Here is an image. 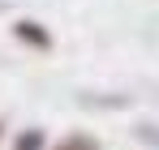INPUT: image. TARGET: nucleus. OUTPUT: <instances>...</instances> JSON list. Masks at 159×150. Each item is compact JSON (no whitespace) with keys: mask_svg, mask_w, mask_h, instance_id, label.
Segmentation results:
<instances>
[{"mask_svg":"<svg viewBox=\"0 0 159 150\" xmlns=\"http://www.w3.org/2000/svg\"><path fill=\"white\" fill-rule=\"evenodd\" d=\"M56 150H99V146H95V137H86V133H73V137H65Z\"/></svg>","mask_w":159,"mask_h":150,"instance_id":"obj_2","label":"nucleus"},{"mask_svg":"<svg viewBox=\"0 0 159 150\" xmlns=\"http://www.w3.org/2000/svg\"><path fill=\"white\" fill-rule=\"evenodd\" d=\"M39 146H43V133H39V129H30V133L17 137V146H13V150H39Z\"/></svg>","mask_w":159,"mask_h":150,"instance_id":"obj_3","label":"nucleus"},{"mask_svg":"<svg viewBox=\"0 0 159 150\" xmlns=\"http://www.w3.org/2000/svg\"><path fill=\"white\" fill-rule=\"evenodd\" d=\"M17 39H26V43H34V47H48L52 39L39 30V22H17Z\"/></svg>","mask_w":159,"mask_h":150,"instance_id":"obj_1","label":"nucleus"},{"mask_svg":"<svg viewBox=\"0 0 159 150\" xmlns=\"http://www.w3.org/2000/svg\"><path fill=\"white\" fill-rule=\"evenodd\" d=\"M138 137H142L146 146H155V150H159V125H138Z\"/></svg>","mask_w":159,"mask_h":150,"instance_id":"obj_4","label":"nucleus"}]
</instances>
